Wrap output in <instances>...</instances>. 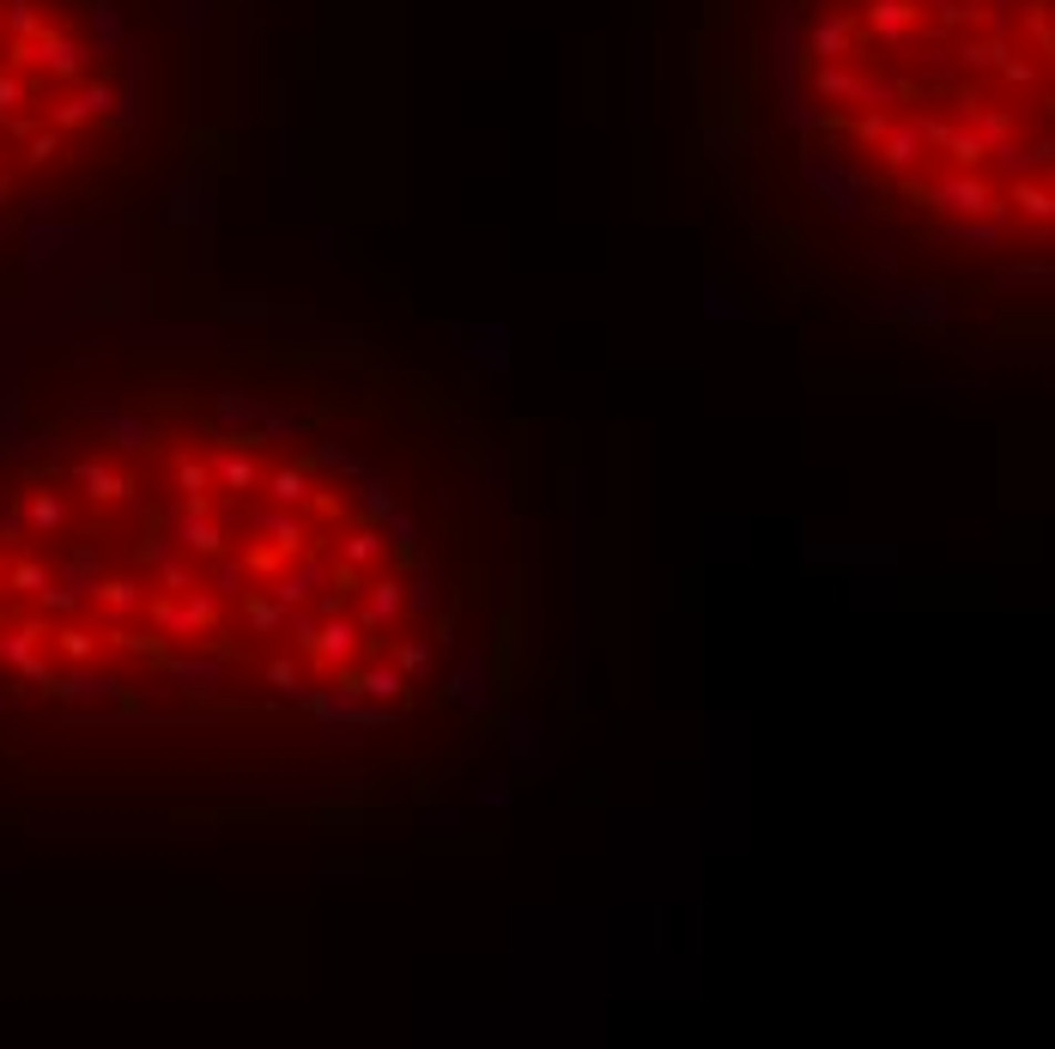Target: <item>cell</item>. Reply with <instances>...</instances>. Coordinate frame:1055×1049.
Wrapping results in <instances>:
<instances>
[{
	"label": "cell",
	"mask_w": 1055,
	"mask_h": 1049,
	"mask_svg": "<svg viewBox=\"0 0 1055 1049\" xmlns=\"http://www.w3.org/2000/svg\"><path fill=\"white\" fill-rule=\"evenodd\" d=\"M346 685H352L358 697H370V704H382V710L407 697V673L401 668H365V673H352Z\"/></svg>",
	"instance_id": "cell-3"
},
{
	"label": "cell",
	"mask_w": 1055,
	"mask_h": 1049,
	"mask_svg": "<svg viewBox=\"0 0 1055 1049\" xmlns=\"http://www.w3.org/2000/svg\"><path fill=\"white\" fill-rule=\"evenodd\" d=\"M407 607H413V613H437V582L424 577V559H419V577H413V589H407Z\"/></svg>",
	"instance_id": "cell-19"
},
{
	"label": "cell",
	"mask_w": 1055,
	"mask_h": 1049,
	"mask_svg": "<svg viewBox=\"0 0 1055 1049\" xmlns=\"http://www.w3.org/2000/svg\"><path fill=\"white\" fill-rule=\"evenodd\" d=\"M492 662H485V650L480 643H468V650L455 655V668H449V704L455 710H468V716H480L485 704H492Z\"/></svg>",
	"instance_id": "cell-1"
},
{
	"label": "cell",
	"mask_w": 1055,
	"mask_h": 1049,
	"mask_svg": "<svg viewBox=\"0 0 1055 1049\" xmlns=\"http://www.w3.org/2000/svg\"><path fill=\"white\" fill-rule=\"evenodd\" d=\"M401 607H407L401 582H389V577H382L377 589H370V607H365V613H358V631H382V625H389L395 613H401Z\"/></svg>",
	"instance_id": "cell-8"
},
{
	"label": "cell",
	"mask_w": 1055,
	"mask_h": 1049,
	"mask_svg": "<svg viewBox=\"0 0 1055 1049\" xmlns=\"http://www.w3.org/2000/svg\"><path fill=\"white\" fill-rule=\"evenodd\" d=\"M73 479H80V486H92V498H98V503L134 498V479H127V473H110L104 461H80V468H73Z\"/></svg>",
	"instance_id": "cell-6"
},
{
	"label": "cell",
	"mask_w": 1055,
	"mask_h": 1049,
	"mask_svg": "<svg viewBox=\"0 0 1055 1049\" xmlns=\"http://www.w3.org/2000/svg\"><path fill=\"white\" fill-rule=\"evenodd\" d=\"M110 437H115V449H127V456H140V449H146V425H140V419H115Z\"/></svg>",
	"instance_id": "cell-18"
},
{
	"label": "cell",
	"mask_w": 1055,
	"mask_h": 1049,
	"mask_svg": "<svg viewBox=\"0 0 1055 1049\" xmlns=\"http://www.w3.org/2000/svg\"><path fill=\"white\" fill-rule=\"evenodd\" d=\"M61 522H68V510H61V498H55V491H31V528L55 534Z\"/></svg>",
	"instance_id": "cell-11"
},
{
	"label": "cell",
	"mask_w": 1055,
	"mask_h": 1049,
	"mask_svg": "<svg viewBox=\"0 0 1055 1049\" xmlns=\"http://www.w3.org/2000/svg\"><path fill=\"white\" fill-rule=\"evenodd\" d=\"M267 491H274V503H304V473L298 468H274L267 473Z\"/></svg>",
	"instance_id": "cell-15"
},
{
	"label": "cell",
	"mask_w": 1055,
	"mask_h": 1049,
	"mask_svg": "<svg viewBox=\"0 0 1055 1049\" xmlns=\"http://www.w3.org/2000/svg\"><path fill=\"white\" fill-rule=\"evenodd\" d=\"M310 582H321V559H304V571L298 577H286V582H274V601H304L310 594Z\"/></svg>",
	"instance_id": "cell-12"
},
{
	"label": "cell",
	"mask_w": 1055,
	"mask_h": 1049,
	"mask_svg": "<svg viewBox=\"0 0 1055 1049\" xmlns=\"http://www.w3.org/2000/svg\"><path fill=\"white\" fill-rule=\"evenodd\" d=\"M310 650H316V668H346V655L358 650V638H352V625H321L316 638H310Z\"/></svg>",
	"instance_id": "cell-7"
},
{
	"label": "cell",
	"mask_w": 1055,
	"mask_h": 1049,
	"mask_svg": "<svg viewBox=\"0 0 1055 1049\" xmlns=\"http://www.w3.org/2000/svg\"><path fill=\"white\" fill-rule=\"evenodd\" d=\"M358 510H365L370 522H382V516L395 510V498H389V479H382L377 468H365V473H358Z\"/></svg>",
	"instance_id": "cell-9"
},
{
	"label": "cell",
	"mask_w": 1055,
	"mask_h": 1049,
	"mask_svg": "<svg viewBox=\"0 0 1055 1049\" xmlns=\"http://www.w3.org/2000/svg\"><path fill=\"white\" fill-rule=\"evenodd\" d=\"M510 764H516V771H540V764H546V722L510 716Z\"/></svg>",
	"instance_id": "cell-2"
},
{
	"label": "cell",
	"mask_w": 1055,
	"mask_h": 1049,
	"mask_svg": "<svg viewBox=\"0 0 1055 1049\" xmlns=\"http://www.w3.org/2000/svg\"><path fill=\"white\" fill-rule=\"evenodd\" d=\"M395 668L407 673V685H419L424 673H431V643H401V650H395Z\"/></svg>",
	"instance_id": "cell-13"
},
{
	"label": "cell",
	"mask_w": 1055,
	"mask_h": 1049,
	"mask_svg": "<svg viewBox=\"0 0 1055 1049\" xmlns=\"http://www.w3.org/2000/svg\"><path fill=\"white\" fill-rule=\"evenodd\" d=\"M213 473H218V486H225L231 498H249V491L262 486L255 456H237V449H213Z\"/></svg>",
	"instance_id": "cell-5"
},
{
	"label": "cell",
	"mask_w": 1055,
	"mask_h": 1049,
	"mask_svg": "<svg viewBox=\"0 0 1055 1049\" xmlns=\"http://www.w3.org/2000/svg\"><path fill=\"white\" fill-rule=\"evenodd\" d=\"M218 419L231 425V431H262V419H267V400L262 395H249V388H225V395H218Z\"/></svg>",
	"instance_id": "cell-4"
},
{
	"label": "cell",
	"mask_w": 1055,
	"mask_h": 1049,
	"mask_svg": "<svg viewBox=\"0 0 1055 1049\" xmlns=\"http://www.w3.org/2000/svg\"><path fill=\"white\" fill-rule=\"evenodd\" d=\"M61 650H68L73 662H85V655H92L98 643H92V631H80V625H73V631H61Z\"/></svg>",
	"instance_id": "cell-20"
},
{
	"label": "cell",
	"mask_w": 1055,
	"mask_h": 1049,
	"mask_svg": "<svg viewBox=\"0 0 1055 1049\" xmlns=\"http://www.w3.org/2000/svg\"><path fill=\"white\" fill-rule=\"evenodd\" d=\"M249 625L255 631H279V625H286V601H267V594H262V601H249Z\"/></svg>",
	"instance_id": "cell-17"
},
{
	"label": "cell",
	"mask_w": 1055,
	"mask_h": 1049,
	"mask_svg": "<svg viewBox=\"0 0 1055 1049\" xmlns=\"http://www.w3.org/2000/svg\"><path fill=\"white\" fill-rule=\"evenodd\" d=\"M382 552H389V534H382V522H370L365 534H346L340 564H370V559H382Z\"/></svg>",
	"instance_id": "cell-10"
},
{
	"label": "cell",
	"mask_w": 1055,
	"mask_h": 1049,
	"mask_svg": "<svg viewBox=\"0 0 1055 1049\" xmlns=\"http://www.w3.org/2000/svg\"><path fill=\"white\" fill-rule=\"evenodd\" d=\"M176 479H183V491H188V498H207L213 468H207V461H195V456H183V461H176Z\"/></svg>",
	"instance_id": "cell-16"
},
{
	"label": "cell",
	"mask_w": 1055,
	"mask_h": 1049,
	"mask_svg": "<svg viewBox=\"0 0 1055 1049\" xmlns=\"http://www.w3.org/2000/svg\"><path fill=\"white\" fill-rule=\"evenodd\" d=\"M510 783H516L510 771H485L480 788H473V801H480V807H510Z\"/></svg>",
	"instance_id": "cell-14"
},
{
	"label": "cell",
	"mask_w": 1055,
	"mask_h": 1049,
	"mask_svg": "<svg viewBox=\"0 0 1055 1049\" xmlns=\"http://www.w3.org/2000/svg\"><path fill=\"white\" fill-rule=\"evenodd\" d=\"M316 243H321V255H328V262L340 255V231H316Z\"/></svg>",
	"instance_id": "cell-22"
},
{
	"label": "cell",
	"mask_w": 1055,
	"mask_h": 1049,
	"mask_svg": "<svg viewBox=\"0 0 1055 1049\" xmlns=\"http://www.w3.org/2000/svg\"><path fill=\"white\" fill-rule=\"evenodd\" d=\"M98 594H104L110 607H134V601H140V589H134V582H104Z\"/></svg>",
	"instance_id": "cell-21"
}]
</instances>
